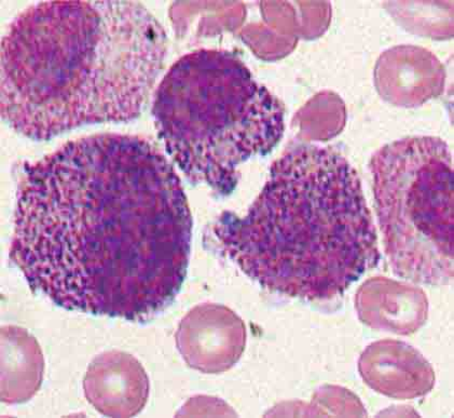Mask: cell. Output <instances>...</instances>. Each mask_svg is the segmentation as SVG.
<instances>
[{"label": "cell", "mask_w": 454, "mask_h": 418, "mask_svg": "<svg viewBox=\"0 0 454 418\" xmlns=\"http://www.w3.org/2000/svg\"><path fill=\"white\" fill-rule=\"evenodd\" d=\"M384 250L413 283L453 281V166L442 138L413 137L378 149L369 164Z\"/></svg>", "instance_id": "obj_5"}, {"label": "cell", "mask_w": 454, "mask_h": 418, "mask_svg": "<svg viewBox=\"0 0 454 418\" xmlns=\"http://www.w3.org/2000/svg\"><path fill=\"white\" fill-rule=\"evenodd\" d=\"M212 231L223 255L254 281L306 301L342 296L380 261L361 178L328 147L284 154L246 216L223 212Z\"/></svg>", "instance_id": "obj_3"}, {"label": "cell", "mask_w": 454, "mask_h": 418, "mask_svg": "<svg viewBox=\"0 0 454 418\" xmlns=\"http://www.w3.org/2000/svg\"><path fill=\"white\" fill-rule=\"evenodd\" d=\"M90 405L108 417H132L146 406L151 385L142 363L129 353L111 351L90 363L83 380Z\"/></svg>", "instance_id": "obj_7"}, {"label": "cell", "mask_w": 454, "mask_h": 418, "mask_svg": "<svg viewBox=\"0 0 454 418\" xmlns=\"http://www.w3.org/2000/svg\"><path fill=\"white\" fill-rule=\"evenodd\" d=\"M10 257L67 311L147 321L187 276L192 216L181 178L141 137L97 134L24 168Z\"/></svg>", "instance_id": "obj_1"}, {"label": "cell", "mask_w": 454, "mask_h": 418, "mask_svg": "<svg viewBox=\"0 0 454 418\" xmlns=\"http://www.w3.org/2000/svg\"><path fill=\"white\" fill-rule=\"evenodd\" d=\"M0 53L3 122L49 141L141 115L164 67L168 38L137 2H43L13 19Z\"/></svg>", "instance_id": "obj_2"}, {"label": "cell", "mask_w": 454, "mask_h": 418, "mask_svg": "<svg viewBox=\"0 0 454 418\" xmlns=\"http://www.w3.org/2000/svg\"><path fill=\"white\" fill-rule=\"evenodd\" d=\"M358 371L372 390L399 400L426 396L436 381L430 362L416 348L390 338L364 351Z\"/></svg>", "instance_id": "obj_8"}, {"label": "cell", "mask_w": 454, "mask_h": 418, "mask_svg": "<svg viewBox=\"0 0 454 418\" xmlns=\"http://www.w3.org/2000/svg\"><path fill=\"white\" fill-rule=\"evenodd\" d=\"M356 308L364 325L397 335H411L427 322L428 301L420 288L376 277L358 288Z\"/></svg>", "instance_id": "obj_9"}, {"label": "cell", "mask_w": 454, "mask_h": 418, "mask_svg": "<svg viewBox=\"0 0 454 418\" xmlns=\"http://www.w3.org/2000/svg\"><path fill=\"white\" fill-rule=\"evenodd\" d=\"M44 358L36 338L16 326L2 327V401L27 402L42 386Z\"/></svg>", "instance_id": "obj_10"}, {"label": "cell", "mask_w": 454, "mask_h": 418, "mask_svg": "<svg viewBox=\"0 0 454 418\" xmlns=\"http://www.w3.org/2000/svg\"><path fill=\"white\" fill-rule=\"evenodd\" d=\"M176 340L179 353L192 369L221 375L241 359L247 346V327L231 308L204 303L183 318Z\"/></svg>", "instance_id": "obj_6"}, {"label": "cell", "mask_w": 454, "mask_h": 418, "mask_svg": "<svg viewBox=\"0 0 454 418\" xmlns=\"http://www.w3.org/2000/svg\"><path fill=\"white\" fill-rule=\"evenodd\" d=\"M153 117L188 180L224 196L241 164L271 153L286 130L281 101L228 50L200 49L174 63L154 93Z\"/></svg>", "instance_id": "obj_4"}]
</instances>
